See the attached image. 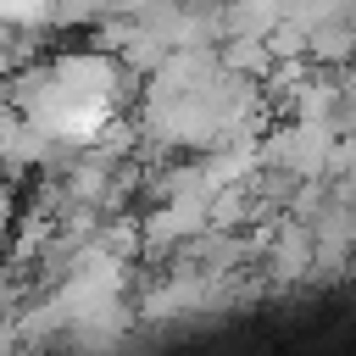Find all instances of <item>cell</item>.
<instances>
[{
	"mask_svg": "<svg viewBox=\"0 0 356 356\" xmlns=\"http://www.w3.org/2000/svg\"><path fill=\"white\" fill-rule=\"evenodd\" d=\"M111 100H117V78L100 56H61L39 72L28 106H33V122L61 134V139H89L106 117H111Z\"/></svg>",
	"mask_w": 356,
	"mask_h": 356,
	"instance_id": "obj_1",
	"label": "cell"
},
{
	"mask_svg": "<svg viewBox=\"0 0 356 356\" xmlns=\"http://www.w3.org/2000/svg\"><path fill=\"white\" fill-rule=\"evenodd\" d=\"M44 11H50V0H0V17H17V22H33Z\"/></svg>",
	"mask_w": 356,
	"mask_h": 356,
	"instance_id": "obj_2",
	"label": "cell"
}]
</instances>
